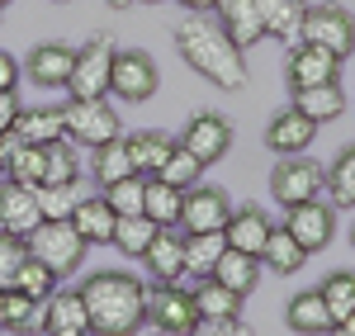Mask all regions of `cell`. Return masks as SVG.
Returning a JSON list of instances; mask_svg holds the SVG:
<instances>
[{"mask_svg":"<svg viewBox=\"0 0 355 336\" xmlns=\"http://www.w3.org/2000/svg\"><path fill=\"white\" fill-rule=\"evenodd\" d=\"M232 123H227V114L218 109H204V114H194L190 123H185V133H180V147H190L194 157L204 161V166H214V161H223L227 152H232Z\"/></svg>","mask_w":355,"mask_h":336,"instance_id":"8fae6325","label":"cell"},{"mask_svg":"<svg viewBox=\"0 0 355 336\" xmlns=\"http://www.w3.org/2000/svg\"><path fill=\"white\" fill-rule=\"evenodd\" d=\"M142 5H166V0H142Z\"/></svg>","mask_w":355,"mask_h":336,"instance_id":"f907efd6","label":"cell"},{"mask_svg":"<svg viewBox=\"0 0 355 336\" xmlns=\"http://www.w3.org/2000/svg\"><path fill=\"white\" fill-rule=\"evenodd\" d=\"M128 157H133V170L137 175H162L166 157L175 152V138H166L157 128H142V133H128Z\"/></svg>","mask_w":355,"mask_h":336,"instance_id":"4316f807","label":"cell"},{"mask_svg":"<svg viewBox=\"0 0 355 336\" xmlns=\"http://www.w3.org/2000/svg\"><path fill=\"white\" fill-rule=\"evenodd\" d=\"M24 260H28V237H19V232H0V289H15Z\"/></svg>","mask_w":355,"mask_h":336,"instance_id":"b9f144b4","label":"cell"},{"mask_svg":"<svg viewBox=\"0 0 355 336\" xmlns=\"http://www.w3.org/2000/svg\"><path fill=\"white\" fill-rule=\"evenodd\" d=\"M71 223H76V232H81L90 247H114V223H119V213L110 209V199H105V195L76 199Z\"/></svg>","mask_w":355,"mask_h":336,"instance_id":"603a6c76","label":"cell"},{"mask_svg":"<svg viewBox=\"0 0 355 336\" xmlns=\"http://www.w3.org/2000/svg\"><path fill=\"white\" fill-rule=\"evenodd\" d=\"M5 180H15V185H28V190H38V185L48 180V147L19 142V147L10 152V161H5Z\"/></svg>","mask_w":355,"mask_h":336,"instance_id":"1f68e13d","label":"cell"},{"mask_svg":"<svg viewBox=\"0 0 355 336\" xmlns=\"http://www.w3.org/2000/svg\"><path fill=\"white\" fill-rule=\"evenodd\" d=\"M313 138H318V123L303 118L294 105L279 109L270 123H266V147H270L275 157H303V152L313 147Z\"/></svg>","mask_w":355,"mask_h":336,"instance_id":"2e32d148","label":"cell"},{"mask_svg":"<svg viewBox=\"0 0 355 336\" xmlns=\"http://www.w3.org/2000/svg\"><path fill=\"white\" fill-rule=\"evenodd\" d=\"M289 105H294L303 118H313V123L322 128V123H331V118L346 114V90H341V81L303 85V90H289Z\"/></svg>","mask_w":355,"mask_h":336,"instance_id":"ffe728a7","label":"cell"},{"mask_svg":"<svg viewBox=\"0 0 355 336\" xmlns=\"http://www.w3.org/2000/svg\"><path fill=\"white\" fill-rule=\"evenodd\" d=\"M67 114V138L76 142V147H105V142L123 138V118L114 114V105L100 95V100H67L62 105Z\"/></svg>","mask_w":355,"mask_h":336,"instance_id":"277c9868","label":"cell"},{"mask_svg":"<svg viewBox=\"0 0 355 336\" xmlns=\"http://www.w3.org/2000/svg\"><path fill=\"white\" fill-rule=\"evenodd\" d=\"M209 280H218V284H227V289H232V294H251V289H256V280H261V256H251V251H232V247H227V251L218 256V265H214V275H209Z\"/></svg>","mask_w":355,"mask_h":336,"instance_id":"83f0119b","label":"cell"},{"mask_svg":"<svg viewBox=\"0 0 355 336\" xmlns=\"http://www.w3.org/2000/svg\"><path fill=\"white\" fill-rule=\"evenodd\" d=\"M43 185H81V161H76V147L71 138H62L48 147V180Z\"/></svg>","mask_w":355,"mask_h":336,"instance_id":"f35d334b","label":"cell"},{"mask_svg":"<svg viewBox=\"0 0 355 336\" xmlns=\"http://www.w3.org/2000/svg\"><path fill=\"white\" fill-rule=\"evenodd\" d=\"M53 5H71V0H53Z\"/></svg>","mask_w":355,"mask_h":336,"instance_id":"db71d44e","label":"cell"},{"mask_svg":"<svg viewBox=\"0 0 355 336\" xmlns=\"http://www.w3.org/2000/svg\"><path fill=\"white\" fill-rule=\"evenodd\" d=\"M100 195L110 199V209L119 213V218H128V213H142V199H147V175H123V180L105 185Z\"/></svg>","mask_w":355,"mask_h":336,"instance_id":"74e56055","label":"cell"},{"mask_svg":"<svg viewBox=\"0 0 355 336\" xmlns=\"http://www.w3.org/2000/svg\"><path fill=\"white\" fill-rule=\"evenodd\" d=\"M284 322H289V332H299V336H331L336 332V322H331V312H327V303H322L318 289L294 294L289 308H284Z\"/></svg>","mask_w":355,"mask_h":336,"instance_id":"7402d4cb","label":"cell"},{"mask_svg":"<svg viewBox=\"0 0 355 336\" xmlns=\"http://www.w3.org/2000/svg\"><path fill=\"white\" fill-rule=\"evenodd\" d=\"M33 195H38V213H43L48 223L76 213V185H38Z\"/></svg>","mask_w":355,"mask_h":336,"instance_id":"7bdbcfd3","label":"cell"},{"mask_svg":"<svg viewBox=\"0 0 355 336\" xmlns=\"http://www.w3.org/2000/svg\"><path fill=\"white\" fill-rule=\"evenodd\" d=\"M85 251H90V242L76 232L71 218H57V223L43 218V223L28 232V256L43 260L48 270H57V280H62V275H76L81 260H85Z\"/></svg>","mask_w":355,"mask_h":336,"instance_id":"3957f363","label":"cell"},{"mask_svg":"<svg viewBox=\"0 0 355 336\" xmlns=\"http://www.w3.org/2000/svg\"><path fill=\"white\" fill-rule=\"evenodd\" d=\"M43 332L48 336H90V308L81 289H57L43 303Z\"/></svg>","mask_w":355,"mask_h":336,"instance_id":"e0dca14e","label":"cell"},{"mask_svg":"<svg viewBox=\"0 0 355 336\" xmlns=\"http://www.w3.org/2000/svg\"><path fill=\"white\" fill-rule=\"evenodd\" d=\"M336 336H341V332H336Z\"/></svg>","mask_w":355,"mask_h":336,"instance_id":"9f6ffc18","label":"cell"},{"mask_svg":"<svg viewBox=\"0 0 355 336\" xmlns=\"http://www.w3.org/2000/svg\"><path fill=\"white\" fill-rule=\"evenodd\" d=\"M351 247H355V223H351Z\"/></svg>","mask_w":355,"mask_h":336,"instance_id":"816d5d0a","label":"cell"},{"mask_svg":"<svg viewBox=\"0 0 355 336\" xmlns=\"http://www.w3.org/2000/svg\"><path fill=\"white\" fill-rule=\"evenodd\" d=\"M223 251H227V237L223 232H185V275L209 280Z\"/></svg>","mask_w":355,"mask_h":336,"instance_id":"f546056e","label":"cell"},{"mask_svg":"<svg viewBox=\"0 0 355 336\" xmlns=\"http://www.w3.org/2000/svg\"><path fill=\"white\" fill-rule=\"evenodd\" d=\"M227 218H232V199L223 185H190L185 190V209H180L185 232H223Z\"/></svg>","mask_w":355,"mask_h":336,"instance_id":"7c38bea8","label":"cell"},{"mask_svg":"<svg viewBox=\"0 0 355 336\" xmlns=\"http://www.w3.org/2000/svg\"><path fill=\"white\" fill-rule=\"evenodd\" d=\"M318 294H322V303H327L331 322L341 327V322L355 312V270H331L327 280L318 284Z\"/></svg>","mask_w":355,"mask_h":336,"instance_id":"8d00e7d4","label":"cell"},{"mask_svg":"<svg viewBox=\"0 0 355 336\" xmlns=\"http://www.w3.org/2000/svg\"><path fill=\"white\" fill-rule=\"evenodd\" d=\"M199 175H204V161L194 157L190 147L175 142V152L166 157V166H162V180H171L175 190H190V185H199Z\"/></svg>","mask_w":355,"mask_h":336,"instance_id":"ab89813d","label":"cell"},{"mask_svg":"<svg viewBox=\"0 0 355 336\" xmlns=\"http://www.w3.org/2000/svg\"><path fill=\"white\" fill-rule=\"evenodd\" d=\"M19 114H24V105L15 100V90H0V138H5V133H15Z\"/></svg>","mask_w":355,"mask_h":336,"instance_id":"f6af8a7d","label":"cell"},{"mask_svg":"<svg viewBox=\"0 0 355 336\" xmlns=\"http://www.w3.org/2000/svg\"><path fill=\"white\" fill-rule=\"evenodd\" d=\"M270 218H266V209H256V204H242V209H232V218L223 227V237H227V247L232 251H251L261 256L266 247V237H270Z\"/></svg>","mask_w":355,"mask_h":336,"instance_id":"44dd1931","label":"cell"},{"mask_svg":"<svg viewBox=\"0 0 355 336\" xmlns=\"http://www.w3.org/2000/svg\"><path fill=\"white\" fill-rule=\"evenodd\" d=\"M175 53L190 71H199L218 90H242L246 85V53L223 33V24L214 15H194L190 10V19L175 24Z\"/></svg>","mask_w":355,"mask_h":336,"instance_id":"6da1fadb","label":"cell"},{"mask_svg":"<svg viewBox=\"0 0 355 336\" xmlns=\"http://www.w3.org/2000/svg\"><path fill=\"white\" fill-rule=\"evenodd\" d=\"M270 195L279 209H294L303 199H318L327 195V170L308 157H279L270 170Z\"/></svg>","mask_w":355,"mask_h":336,"instance_id":"ba28073f","label":"cell"},{"mask_svg":"<svg viewBox=\"0 0 355 336\" xmlns=\"http://www.w3.org/2000/svg\"><path fill=\"white\" fill-rule=\"evenodd\" d=\"M15 133L33 147H53V142L67 138V114H62V105H33V109L19 114Z\"/></svg>","mask_w":355,"mask_h":336,"instance_id":"484cf974","label":"cell"},{"mask_svg":"<svg viewBox=\"0 0 355 336\" xmlns=\"http://www.w3.org/2000/svg\"><path fill=\"white\" fill-rule=\"evenodd\" d=\"M157 85H162V71H157L152 53H142V48L114 53V71H110V95L114 100H123V105H147V100L157 95Z\"/></svg>","mask_w":355,"mask_h":336,"instance_id":"52a82bcc","label":"cell"},{"mask_svg":"<svg viewBox=\"0 0 355 336\" xmlns=\"http://www.w3.org/2000/svg\"><path fill=\"white\" fill-rule=\"evenodd\" d=\"M105 5H114V10H128V5H137V0H105Z\"/></svg>","mask_w":355,"mask_h":336,"instance_id":"681fc988","label":"cell"},{"mask_svg":"<svg viewBox=\"0 0 355 336\" xmlns=\"http://www.w3.org/2000/svg\"><path fill=\"white\" fill-rule=\"evenodd\" d=\"M175 5H185V10H194V15H214L218 0H175Z\"/></svg>","mask_w":355,"mask_h":336,"instance_id":"7dc6e473","label":"cell"},{"mask_svg":"<svg viewBox=\"0 0 355 336\" xmlns=\"http://www.w3.org/2000/svg\"><path fill=\"white\" fill-rule=\"evenodd\" d=\"M190 336H251V327L242 317H214V322H199Z\"/></svg>","mask_w":355,"mask_h":336,"instance_id":"ee69618b","label":"cell"},{"mask_svg":"<svg viewBox=\"0 0 355 336\" xmlns=\"http://www.w3.org/2000/svg\"><path fill=\"white\" fill-rule=\"evenodd\" d=\"M284 227L294 232L303 242V251H322L331 237H336V204L331 199H303V204H294V209H284Z\"/></svg>","mask_w":355,"mask_h":336,"instance_id":"30bf717a","label":"cell"},{"mask_svg":"<svg viewBox=\"0 0 355 336\" xmlns=\"http://www.w3.org/2000/svg\"><path fill=\"white\" fill-rule=\"evenodd\" d=\"M303 260H308L303 242L284 223H275L270 237H266V247H261V270H270V275H299Z\"/></svg>","mask_w":355,"mask_h":336,"instance_id":"cb8c5ba5","label":"cell"},{"mask_svg":"<svg viewBox=\"0 0 355 336\" xmlns=\"http://www.w3.org/2000/svg\"><path fill=\"white\" fill-rule=\"evenodd\" d=\"M0 332H10V336L43 332V303L19 294V289H0Z\"/></svg>","mask_w":355,"mask_h":336,"instance_id":"d4e9b609","label":"cell"},{"mask_svg":"<svg viewBox=\"0 0 355 336\" xmlns=\"http://www.w3.org/2000/svg\"><path fill=\"white\" fill-rule=\"evenodd\" d=\"M15 289L28 294V299H38V303H48V299L57 294V270H48L43 260H33V256H28L24 270H19V280H15Z\"/></svg>","mask_w":355,"mask_h":336,"instance_id":"60d3db41","label":"cell"},{"mask_svg":"<svg viewBox=\"0 0 355 336\" xmlns=\"http://www.w3.org/2000/svg\"><path fill=\"white\" fill-rule=\"evenodd\" d=\"M194 308H199V322H214V317H242V294H232L227 284L218 280H199L190 289Z\"/></svg>","mask_w":355,"mask_h":336,"instance_id":"4dcf8cb0","label":"cell"},{"mask_svg":"<svg viewBox=\"0 0 355 336\" xmlns=\"http://www.w3.org/2000/svg\"><path fill=\"white\" fill-rule=\"evenodd\" d=\"M142 265H147L152 284H180V280H185V232H175V227H157L152 247L142 251Z\"/></svg>","mask_w":355,"mask_h":336,"instance_id":"9a60e30c","label":"cell"},{"mask_svg":"<svg viewBox=\"0 0 355 336\" xmlns=\"http://www.w3.org/2000/svg\"><path fill=\"white\" fill-rule=\"evenodd\" d=\"M152 237H157V223L147 213H128V218L114 223V247H119V256H128V260H142V251L152 247Z\"/></svg>","mask_w":355,"mask_h":336,"instance_id":"e575fe53","label":"cell"},{"mask_svg":"<svg viewBox=\"0 0 355 336\" xmlns=\"http://www.w3.org/2000/svg\"><path fill=\"white\" fill-rule=\"evenodd\" d=\"M0 175H5V166H0Z\"/></svg>","mask_w":355,"mask_h":336,"instance_id":"11a10c76","label":"cell"},{"mask_svg":"<svg viewBox=\"0 0 355 336\" xmlns=\"http://www.w3.org/2000/svg\"><path fill=\"white\" fill-rule=\"evenodd\" d=\"M147 322L166 336H190L199 327V308H194L190 289H180V284H152L147 289Z\"/></svg>","mask_w":355,"mask_h":336,"instance_id":"9c48e42d","label":"cell"},{"mask_svg":"<svg viewBox=\"0 0 355 336\" xmlns=\"http://www.w3.org/2000/svg\"><path fill=\"white\" fill-rule=\"evenodd\" d=\"M261 5V19H266V33L275 38H284V43H294L303 28V10H308V0H256Z\"/></svg>","mask_w":355,"mask_h":336,"instance_id":"d6a6232c","label":"cell"},{"mask_svg":"<svg viewBox=\"0 0 355 336\" xmlns=\"http://www.w3.org/2000/svg\"><path fill=\"white\" fill-rule=\"evenodd\" d=\"M341 76V57H331L327 48L318 43H294L289 57H284V85L289 90H303V85H322Z\"/></svg>","mask_w":355,"mask_h":336,"instance_id":"5bb4252c","label":"cell"},{"mask_svg":"<svg viewBox=\"0 0 355 336\" xmlns=\"http://www.w3.org/2000/svg\"><path fill=\"white\" fill-rule=\"evenodd\" d=\"M336 332H341V336H355V312L346 317V322H341V327H336Z\"/></svg>","mask_w":355,"mask_h":336,"instance_id":"c3c4849f","label":"cell"},{"mask_svg":"<svg viewBox=\"0 0 355 336\" xmlns=\"http://www.w3.org/2000/svg\"><path fill=\"white\" fill-rule=\"evenodd\" d=\"M5 5H15V0H0V10H5Z\"/></svg>","mask_w":355,"mask_h":336,"instance_id":"f5cc1de1","label":"cell"},{"mask_svg":"<svg viewBox=\"0 0 355 336\" xmlns=\"http://www.w3.org/2000/svg\"><path fill=\"white\" fill-rule=\"evenodd\" d=\"M110 71H114V38L95 33L90 43L76 48V67H71L67 95L71 100H100V95H110Z\"/></svg>","mask_w":355,"mask_h":336,"instance_id":"8992f818","label":"cell"},{"mask_svg":"<svg viewBox=\"0 0 355 336\" xmlns=\"http://www.w3.org/2000/svg\"><path fill=\"white\" fill-rule=\"evenodd\" d=\"M19 67H24V76L33 85H43V90H67L71 67H76V48H71V43H33Z\"/></svg>","mask_w":355,"mask_h":336,"instance_id":"4fadbf2b","label":"cell"},{"mask_svg":"<svg viewBox=\"0 0 355 336\" xmlns=\"http://www.w3.org/2000/svg\"><path fill=\"white\" fill-rule=\"evenodd\" d=\"M303 43H318V48H327L331 57H346L355 53V15L346 5H308L303 10V28H299Z\"/></svg>","mask_w":355,"mask_h":336,"instance_id":"5b68a950","label":"cell"},{"mask_svg":"<svg viewBox=\"0 0 355 336\" xmlns=\"http://www.w3.org/2000/svg\"><path fill=\"white\" fill-rule=\"evenodd\" d=\"M90 175H95V185H100V190H105V185H114V180H123V175H137V170H133V157H128V142L114 138V142H105V147H95Z\"/></svg>","mask_w":355,"mask_h":336,"instance_id":"836d02e7","label":"cell"},{"mask_svg":"<svg viewBox=\"0 0 355 336\" xmlns=\"http://www.w3.org/2000/svg\"><path fill=\"white\" fill-rule=\"evenodd\" d=\"M214 19L223 24V33H227L242 53L251 43L266 38V19H261V5H256V0H218V5H214Z\"/></svg>","mask_w":355,"mask_h":336,"instance_id":"ac0fdd59","label":"cell"},{"mask_svg":"<svg viewBox=\"0 0 355 336\" xmlns=\"http://www.w3.org/2000/svg\"><path fill=\"white\" fill-rule=\"evenodd\" d=\"M327 199L336 209H355V142L341 147L327 166Z\"/></svg>","mask_w":355,"mask_h":336,"instance_id":"d590c367","label":"cell"},{"mask_svg":"<svg viewBox=\"0 0 355 336\" xmlns=\"http://www.w3.org/2000/svg\"><path fill=\"white\" fill-rule=\"evenodd\" d=\"M38 223H43V213H38V195H33L28 185L0 180V232H19V237H28Z\"/></svg>","mask_w":355,"mask_h":336,"instance_id":"d6986e66","label":"cell"},{"mask_svg":"<svg viewBox=\"0 0 355 336\" xmlns=\"http://www.w3.org/2000/svg\"><path fill=\"white\" fill-rule=\"evenodd\" d=\"M81 299L90 308V336H137L147 322V284L128 270H95Z\"/></svg>","mask_w":355,"mask_h":336,"instance_id":"7a4b0ae2","label":"cell"},{"mask_svg":"<svg viewBox=\"0 0 355 336\" xmlns=\"http://www.w3.org/2000/svg\"><path fill=\"white\" fill-rule=\"evenodd\" d=\"M19 76H24V67H19V57H15V53H5V48H0V90H15V85H19Z\"/></svg>","mask_w":355,"mask_h":336,"instance_id":"bcb514c9","label":"cell"},{"mask_svg":"<svg viewBox=\"0 0 355 336\" xmlns=\"http://www.w3.org/2000/svg\"><path fill=\"white\" fill-rule=\"evenodd\" d=\"M180 209H185V190H175L162 175H147V199H142V213L157 227H180Z\"/></svg>","mask_w":355,"mask_h":336,"instance_id":"f1b7e54d","label":"cell"}]
</instances>
